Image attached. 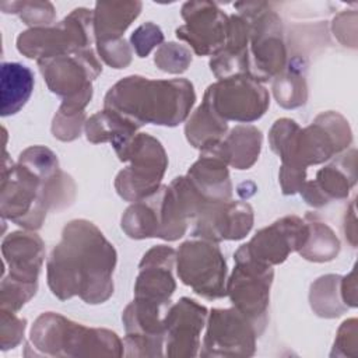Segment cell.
I'll list each match as a JSON object with an SVG mask.
<instances>
[{
    "label": "cell",
    "mask_w": 358,
    "mask_h": 358,
    "mask_svg": "<svg viewBox=\"0 0 358 358\" xmlns=\"http://www.w3.org/2000/svg\"><path fill=\"white\" fill-rule=\"evenodd\" d=\"M130 42L138 57H147L154 48L162 45L164 34L157 24L144 22L131 34Z\"/></svg>",
    "instance_id": "35"
},
{
    "label": "cell",
    "mask_w": 358,
    "mask_h": 358,
    "mask_svg": "<svg viewBox=\"0 0 358 358\" xmlns=\"http://www.w3.org/2000/svg\"><path fill=\"white\" fill-rule=\"evenodd\" d=\"M305 69L303 60L301 57H294L284 70L274 77L273 94L280 106L294 109L306 103L308 87Z\"/></svg>",
    "instance_id": "27"
},
{
    "label": "cell",
    "mask_w": 358,
    "mask_h": 358,
    "mask_svg": "<svg viewBox=\"0 0 358 358\" xmlns=\"http://www.w3.org/2000/svg\"><path fill=\"white\" fill-rule=\"evenodd\" d=\"M99 57L113 69H124L131 62V50L124 38L96 42Z\"/></svg>",
    "instance_id": "34"
},
{
    "label": "cell",
    "mask_w": 358,
    "mask_h": 358,
    "mask_svg": "<svg viewBox=\"0 0 358 358\" xmlns=\"http://www.w3.org/2000/svg\"><path fill=\"white\" fill-rule=\"evenodd\" d=\"M235 8L249 22L248 76L259 83L274 78L287 66L281 18L264 1H241Z\"/></svg>",
    "instance_id": "5"
},
{
    "label": "cell",
    "mask_w": 358,
    "mask_h": 358,
    "mask_svg": "<svg viewBox=\"0 0 358 358\" xmlns=\"http://www.w3.org/2000/svg\"><path fill=\"white\" fill-rule=\"evenodd\" d=\"M35 355L45 357H122L123 341L106 329L87 327L60 313L45 312L29 333Z\"/></svg>",
    "instance_id": "4"
},
{
    "label": "cell",
    "mask_w": 358,
    "mask_h": 358,
    "mask_svg": "<svg viewBox=\"0 0 358 358\" xmlns=\"http://www.w3.org/2000/svg\"><path fill=\"white\" fill-rule=\"evenodd\" d=\"M235 263L236 266L227 280V295L234 308L252 322L260 336L267 324L270 287L274 277L273 266L249 259H236Z\"/></svg>",
    "instance_id": "12"
},
{
    "label": "cell",
    "mask_w": 358,
    "mask_h": 358,
    "mask_svg": "<svg viewBox=\"0 0 358 358\" xmlns=\"http://www.w3.org/2000/svg\"><path fill=\"white\" fill-rule=\"evenodd\" d=\"M259 333L238 309H211L203 338L201 357H250Z\"/></svg>",
    "instance_id": "13"
},
{
    "label": "cell",
    "mask_w": 358,
    "mask_h": 358,
    "mask_svg": "<svg viewBox=\"0 0 358 358\" xmlns=\"http://www.w3.org/2000/svg\"><path fill=\"white\" fill-rule=\"evenodd\" d=\"M176 264V250L166 245L151 248L138 264V275L134 284V299L171 305V296L176 289L172 268Z\"/></svg>",
    "instance_id": "18"
},
{
    "label": "cell",
    "mask_w": 358,
    "mask_h": 358,
    "mask_svg": "<svg viewBox=\"0 0 358 358\" xmlns=\"http://www.w3.org/2000/svg\"><path fill=\"white\" fill-rule=\"evenodd\" d=\"M4 264L15 281L38 284V275L45 259V245L41 236L29 229L8 234L1 243Z\"/></svg>",
    "instance_id": "20"
},
{
    "label": "cell",
    "mask_w": 358,
    "mask_h": 358,
    "mask_svg": "<svg viewBox=\"0 0 358 358\" xmlns=\"http://www.w3.org/2000/svg\"><path fill=\"white\" fill-rule=\"evenodd\" d=\"M141 1H98L94 10L95 42L123 38V32L138 17Z\"/></svg>",
    "instance_id": "23"
},
{
    "label": "cell",
    "mask_w": 358,
    "mask_h": 358,
    "mask_svg": "<svg viewBox=\"0 0 358 358\" xmlns=\"http://www.w3.org/2000/svg\"><path fill=\"white\" fill-rule=\"evenodd\" d=\"M357 355V319L345 320L338 329L331 355Z\"/></svg>",
    "instance_id": "38"
},
{
    "label": "cell",
    "mask_w": 358,
    "mask_h": 358,
    "mask_svg": "<svg viewBox=\"0 0 358 358\" xmlns=\"http://www.w3.org/2000/svg\"><path fill=\"white\" fill-rule=\"evenodd\" d=\"M262 131L252 124H239L229 130L222 140L200 150L220 158L235 169H249L259 158L262 148Z\"/></svg>",
    "instance_id": "21"
},
{
    "label": "cell",
    "mask_w": 358,
    "mask_h": 358,
    "mask_svg": "<svg viewBox=\"0 0 358 358\" xmlns=\"http://www.w3.org/2000/svg\"><path fill=\"white\" fill-rule=\"evenodd\" d=\"M309 302L317 316L337 317L343 315L348 306L341 296V277L336 274L319 277L310 285Z\"/></svg>",
    "instance_id": "30"
},
{
    "label": "cell",
    "mask_w": 358,
    "mask_h": 358,
    "mask_svg": "<svg viewBox=\"0 0 358 358\" xmlns=\"http://www.w3.org/2000/svg\"><path fill=\"white\" fill-rule=\"evenodd\" d=\"M84 129L88 141L94 144L109 141L112 147L117 150L137 134L140 126L127 117L103 108V110L92 115L85 122Z\"/></svg>",
    "instance_id": "25"
},
{
    "label": "cell",
    "mask_w": 358,
    "mask_h": 358,
    "mask_svg": "<svg viewBox=\"0 0 358 358\" xmlns=\"http://www.w3.org/2000/svg\"><path fill=\"white\" fill-rule=\"evenodd\" d=\"M308 224L296 215H285L256 232L245 245L239 246L234 259H249L274 266L285 262L289 253L298 252L308 239Z\"/></svg>",
    "instance_id": "14"
},
{
    "label": "cell",
    "mask_w": 358,
    "mask_h": 358,
    "mask_svg": "<svg viewBox=\"0 0 358 358\" xmlns=\"http://www.w3.org/2000/svg\"><path fill=\"white\" fill-rule=\"evenodd\" d=\"M36 289H38V284L15 281V280L3 277L1 287H0L1 309L17 313L36 294Z\"/></svg>",
    "instance_id": "33"
},
{
    "label": "cell",
    "mask_w": 358,
    "mask_h": 358,
    "mask_svg": "<svg viewBox=\"0 0 358 358\" xmlns=\"http://www.w3.org/2000/svg\"><path fill=\"white\" fill-rule=\"evenodd\" d=\"M164 185L151 196L134 201L122 215V229L131 239L159 238Z\"/></svg>",
    "instance_id": "24"
},
{
    "label": "cell",
    "mask_w": 358,
    "mask_h": 358,
    "mask_svg": "<svg viewBox=\"0 0 358 358\" xmlns=\"http://www.w3.org/2000/svg\"><path fill=\"white\" fill-rule=\"evenodd\" d=\"M203 102L225 122L250 123L266 113L270 105V95L262 83L241 74L208 85Z\"/></svg>",
    "instance_id": "11"
},
{
    "label": "cell",
    "mask_w": 358,
    "mask_h": 358,
    "mask_svg": "<svg viewBox=\"0 0 358 358\" xmlns=\"http://www.w3.org/2000/svg\"><path fill=\"white\" fill-rule=\"evenodd\" d=\"M187 179L206 201H227L232 196L228 165L217 157L200 154L187 171Z\"/></svg>",
    "instance_id": "22"
},
{
    "label": "cell",
    "mask_w": 358,
    "mask_h": 358,
    "mask_svg": "<svg viewBox=\"0 0 358 358\" xmlns=\"http://www.w3.org/2000/svg\"><path fill=\"white\" fill-rule=\"evenodd\" d=\"M194 101L193 84L186 78L150 80L143 76H129L106 92L103 108L140 127L147 123L173 127L189 117Z\"/></svg>",
    "instance_id": "2"
},
{
    "label": "cell",
    "mask_w": 358,
    "mask_h": 358,
    "mask_svg": "<svg viewBox=\"0 0 358 358\" xmlns=\"http://www.w3.org/2000/svg\"><path fill=\"white\" fill-rule=\"evenodd\" d=\"M1 116H11L21 110L34 90V73L21 63L1 64Z\"/></svg>",
    "instance_id": "26"
},
{
    "label": "cell",
    "mask_w": 358,
    "mask_h": 358,
    "mask_svg": "<svg viewBox=\"0 0 358 358\" xmlns=\"http://www.w3.org/2000/svg\"><path fill=\"white\" fill-rule=\"evenodd\" d=\"M95 41L94 11L80 7L59 24L29 28L17 38V49L28 59L42 60L59 55L91 49Z\"/></svg>",
    "instance_id": "9"
},
{
    "label": "cell",
    "mask_w": 358,
    "mask_h": 358,
    "mask_svg": "<svg viewBox=\"0 0 358 358\" xmlns=\"http://www.w3.org/2000/svg\"><path fill=\"white\" fill-rule=\"evenodd\" d=\"M0 8L3 13L17 14L31 28L49 27L56 17L55 7L49 1H1Z\"/></svg>",
    "instance_id": "31"
},
{
    "label": "cell",
    "mask_w": 358,
    "mask_h": 358,
    "mask_svg": "<svg viewBox=\"0 0 358 358\" xmlns=\"http://www.w3.org/2000/svg\"><path fill=\"white\" fill-rule=\"evenodd\" d=\"M0 345L1 350H10L17 347L25 331L27 320L21 319L15 315V312H10L1 309V322H0Z\"/></svg>",
    "instance_id": "37"
},
{
    "label": "cell",
    "mask_w": 358,
    "mask_h": 358,
    "mask_svg": "<svg viewBox=\"0 0 358 358\" xmlns=\"http://www.w3.org/2000/svg\"><path fill=\"white\" fill-rule=\"evenodd\" d=\"M83 126H85V112L64 113L57 110L53 117L52 133L62 141H73L80 137Z\"/></svg>",
    "instance_id": "36"
},
{
    "label": "cell",
    "mask_w": 358,
    "mask_h": 358,
    "mask_svg": "<svg viewBox=\"0 0 358 358\" xmlns=\"http://www.w3.org/2000/svg\"><path fill=\"white\" fill-rule=\"evenodd\" d=\"M116 257L113 245L95 224L73 220L48 259V285L62 301L78 295L87 303H102L113 294Z\"/></svg>",
    "instance_id": "1"
},
{
    "label": "cell",
    "mask_w": 358,
    "mask_h": 358,
    "mask_svg": "<svg viewBox=\"0 0 358 358\" xmlns=\"http://www.w3.org/2000/svg\"><path fill=\"white\" fill-rule=\"evenodd\" d=\"M355 180V150H351L319 169L313 180H305L299 193L309 206L323 207L333 199H345Z\"/></svg>",
    "instance_id": "19"
},
{
    "label": "cell",
    "mask_w": 358,
    "mask_h": 358,
    "mask_svg": "<svg viewBox=\"0 0 358 358\" xmlns=\"http://www.w3.org/2000/svg\"><path fill=\"white\" fill-rule=\"evenodd\" d=\"M76 185L62 169L42 176L24 164L10 162L4 152L0 187L1 217L34 231L42 227L49 210H60L73 203Z\"/></svg>",
    "instance_id": "3"
},
{
    "label": "cell",
    "mask_w": 358,
    "mask_h": 358,
    "mask_svg": "<svg viewBox=\"0 0 358 358\" xmlns=\"http://www.w3.org/2000/svg\"><path fill=\"white\" fill-rule=\"evenodd\" d=\"M176 271L185 285L206 299L227 295V262L215 242H183L176 250Z\"/></svg>",
    "instance_id": "10"
},
{
    "label": "cell",
    "mask_w": 358,
    "mask_h": 358,
    "mask_svg": "<svg viewBox=\"0 0 358 358\" xmlns=\"http://www.w3.org/2000/svg\"><path fill=\"white\" fill-rule=\"evenodd\" d=\"M303 220L308 224L309 234L298 253L303 259L316 263L330 262L337 257L340 252V241L333 229L315 213H308Z\"/></svg>",
    "instance_id": "28"
},
{
    "label": "cell",
    "mask_w": 358,
    "mask_h": 358,
    "mask_svg": "<svg viewBox=\"0 0 358 358\" xmlns=\"http://www.w3.org/2000/svg\"><path fill=\"white\" fill-rule=\"evenodd\" d=\"M192 235L211 242L238 241L253 227V210L245 201H208L197 213Z\"/></svg>",
    "instance_id": "16"
},
{
    "label": "cell",
    "mask_w": 358,
    "mask_h": 358,
    "mask_svg": "<svg viewBox=\"0 0 358 358\" xmlns=\"http://www.w3.org/2000/svg\"><path fill=\"white\" fill-rule=\"evenodd\" d=\"M115 151L120 161L130 162L115 179V189L123 200L134 203L159 189L168 157L157 138L147 133H137Z\"/></svg>",
    "instance_id": "7"
},
{
    "label": "cell",
    "mask_w": 358,
    "mask_h": 358,
    "mask_svg": "<svg viewBox=\"0 0 358 358\" xmlns=\"http://www.w3.org/2000/svg\"><path fill=\"white\" fill-rule=\"evenodd\" d=\"M228 131V122L222 120L206 102L189 116L185 134L187 141L199 150L213 145L222 140Z\"/></svg>",
    "instance_id": "29"
},
{
    "label": "cell",
    "mask_w": 358,
    "mask_h": 358,
    "mask_svg": "<svg viewBox=\"0 0 358 358\" xmlns=\"http://www.w3.org/2000/svg\"><path fill=\"white\" fill-rule=\"evenodd\" d=\"M207 308L190 298H180L171 305L164 316L165 354L168 357H196L200 348V334L207 322Z\"/></svg>",
    "instance_id": "17"
},
{
    "label": "cell",
    "mask_w": 358,
    "mask_h": 358,
    "mask_svg": "<svg viewBox=\"0 0 358 358\" xmlns=\"http://www.w3.org/2000/svg\"><path fill=\"white\" fill-rule=\"evenodd\" d=\"M352 141L348 122L337 112H323L306 127L295 130L288 145L278 155L281 166L306 169L345 150Z\"/></svg>",
    "instance_id": "8"
},
{
    "label": "cell",
    "mask_w": 358,
    "mask_h": 358,
    "mask_svg": "<svg viewBox=\"0 0 358 358\" xmlns=\"http://www.w3.org/2000/svg\"><path fill=\"white\" fill-rule=\"evenodd\" d=\"M186 24L176 28V36L186 41L196 55H218L228 38L229 17L213 1H186L182 6Z\"/></svg>",
    "instance_id": "15"
},
{
    "label": "cell",
    "mask_w": 358,
    "mask_h": 358,
    "mask_svg": "<svg viewBox=\"0 0 358 358\" xmlns=\"http://www.w3.org/2000/svg\"><path fill=\"white\" fill-rule=\"evenodd\" d=\"M154 63L157 67L165 73L182 74L187 70L192 63L190 50L176 42L162 43L154 56Z\"/></svg>",
    "instance_id": "32"
},
{
    "label": "cell",
    "mask_w": 358,
    "mask_h": 358,
    "mask_svg": "<svg viewBox=\"0 0 358 358\" xmlns=\"http://www.w3.org/2000/svg\"><path fill=\"white\" fill-rule=\"evenodd\" d=\"M49 90L63 98L64 113H83L92 98V80L102 66L94 49L76 50L36 62Z\"/></svg>",
    "instance_id": "6"
}]
</instances>
